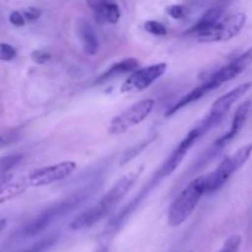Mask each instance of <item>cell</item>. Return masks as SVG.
I'll return each mask as SVG.
<instances>
[{"label":"cell","mask_w":252,"mask_h":252,"mask_svg":"<svg viewBox=\"0 0 252 252\" xmlns=\"http://www.w3.org/2000/svg\"><path fill=\"white\" fill-rule=\"evenodd\" d=\"M207 192L206 176L198 177L187 185L186 189L172 202L169 209V225L179 226L189 218L199 199Z\"/></svg>","instance_id":"2"},{"label":"cell","mask_w":252,"mask_h":252,"mask_svg":"<svg viewBox=\"0 0 252 252\" xmlns=\"http://www.w3.org/2000/svg\"><path fill=\"white\" fill-rule=\"evenodd\" d=\"M106 2H108V0H88V5L91 7V10H94V12L97 11Z\"/></svg>","instance_id":"29"},{"label":"cell","mask_w":252,"mask_h":252,"mask_svg":"<svg viewBox=\"0 0 252 252\" xmlns=\"http://www.w3.org/2000/svg\"><path fill=\"white\" fill-rule=\"evenodd\" d=\"M221 12H223V10H221L220 7H212V9H209L208 11L202 16V19L199 20L193 27H191L186 33L197 36V34H199L201 32L206 31V30H208L209 27H212L213 25H216L217 22L219 21V17H220Z\"/></svg>","instance_id":"16"},{"label":"cell","mask_w":252,"mask_h":252,"mask_svg":"<svg viewBox=\"0 0 252 252\" xmlns=\"http://www.w3.org/2000/svg\"><path fill=\"white\" fill-rule=\"evenodd\" d=\"M95 16L100 24H117L121 17L120 7L115 2L108 1L95 11Z\"/></svg>","instance_id":"17"},{"label":"cell","mask_w":252,"mask_h":252,"mask_svg":"<svg viewBox=\"0 0 252 252\" xmlns=\"http://www.w3.org/2000/svg\"><path fill=\"white\" fill-rule=\"evenodd\" d=\"M216 89H217V86L214 85V84L212 83L209 79H207L203 84H201V85L197 86L196 89H193L192 91H189V94H186L185 96H182V97L180 98L176 103H175V105H172L171 107L166 111L165 116H166V117H171V116H174L175 113L179 112L181 108L186 107V106H189V103L199 100V98L203 97L206 94L211 93L212 90H216Z\"/></svg>","instance_id":"12"},{"label":"cell","mask_w":252,"mask_h":252,"mask_svg":"<svg viewBox=\"0 0 252 252\" xmlns=\"http://www.w3.org/2000/svg\"><path fill=\"white\" fill-rule=\"evenodd\" d=\"M251 88L252 83H244L241 84V85H239L238 88L233 89L231 91L226 93L225 95L220 96L218 100L214 101L213 105H212L211 111H209V113L207 115V117L197 126L198 129L201 130L202 135L208 133L209 130L213 129L214 127H217V126L223 121V118L225 117L226 113L229 112L231 106H233L239 98H241L244 95H246Z\"/></svg>","instance_id":"4"},{"label":"cell","mask_w":252,"mask_h":252,"mask_svg":"<svg viewBox=\"0 0 252 252\" xmlns=\"http://www.w3.org/2000/svg\"><path fill=\"white\" fill-rule=\"evenodd\" d=\"M250 108H251V101H245V102L241 103V105L239 106L235 115H234L230 130H229L226 134H224L223 137L217 139V142L214 143V149H216V152L225 147V145L228 144L231 139H234V138L239 134V132L243 129V127L246 123V120H248V115L249 112H250Z\"/></svg>","instance_id":"11"},{"label":"cell","mask_w":252,"mask_h":252,"mask_svg":"<svg viewBox=\"0 0 252 252\" xmlns=\"http://www.w3.org/2000/svg\"><path fill=\"white\" fill-rule=\"evenodd\" d=\"M11 180V175L10 174H1L0 175V186H4V185L9 184V181Z\"/></svg>","instance_id":"30"},{"label":"cell","mask_w":252,"mask_h":252,"mask_svg":"<svg viewBox=\"0 0 252 252\" xmlns=\"http://www.w3.org/2000/svg\"><path fill=\"white\" fill-rule=\"evenodd\" d=\"M252 155V143L243 145L240 149L236 150L231 157L223 160L218 169L214 170L206 176V189L207 192H213L220 189L226 181L231 177L234 172L240 170L246 162L249 161Z\"/></svg>","instance_id":"3"},{"label":"cell","mask_w":252,"mask_h":252,"mask_svg":"<svg viewBox=\"0 0 252 252\" xmlns=\"http://www.w3.org/2000/svg\"><path fill=\"white\" fill-rule=\"evenodd\" d=\"M76 164L74 161H63L59 164H54L52 166L42 167L32 171L27 176L26 182L29 186L39 187L47 186L53 182L65 180L75 171Z\"/></svg>","instance_id":"7"},{"label":"cell","mask_w":252,"mask_h":252,"mask_svg":"<svg viewBox=\"0 0 252 252\" xmlns=\"http://www.w3.org/2000/svg\"><path fill=\"white\" fill-rule=\"evenodd\" d=\"M31 58L34 63L37 64H46L47 62L51 61V54L46 51H42V49H37L31 53Z\"/></svg>","instance_id":"25"},{"label":"cell","mask_w":252,"mask_h":252,"mask_svg":"<svg viewBox=\"0 0 252 252\" xmlns=\"http://www.w3.org/2000/svg\"><path fill=\"white\" fill-rule=\"evenodd\" d=\"M154 105L155 101L153 98H145V100L138 101L137 103L132 105L129 108L123 111L122 113L116 116L111 121L108 132L115 135L127 132L128 129L143 122L150 115V112L154 108Z\"/></svg>","instance_id":"5"},{"label":"cell","mask_w":252,"mask_h":252,"mask_svg":"<svg viewBox=\"0 0 252 252\" xmlns=\"http://www.w3.org/2000/svg\"><path fill=\"white\" fill-rule=\"evenodd\" d=\"M91 193H93V191L90 189H80V191L70 194L68 198L48 207L36 219H33L31 223L25 226L24 230H22V236H25V238H32V236H36L38 234H41L52 223H54L57 219L63 218L64 216H66V214L71 213L76 208H79L86 199L90 198Z\"/></svg>","instance_id":"1"},{"label":"cell","mask_w":252,"mask_h":252,"mask_svg":"<svg viewBox=\"0 0 252 252\" xmlns=\"http://www.w3.org/2000/svg\"><path fill=\"white\" fill-rule=\"evenodd\" d=\"M241 246V236L233 235L224 243L223 248L219 250V252H239Z\"/></svg>","instance_id":"22"},{"label":"cell","mask_w":252,"mask_h":252,"mask_svg":"<svg viewBox=\"0 0 252 252\" xmlns=\"http://www.w3.org/2000/svg\"><path fill=\"white\" fill-rule=\"evenodd\" d=\"M144 30L155 36H165L167 33L166 27L158 21H147L144 24Z\"/></svg>","instance_id":"23"},{"label":"cell","mask_w":252,"mask_h":252,"mask_svg":"<svg viewBox=\"0 0 252 252\" xmlns=\"http://www.w3.org/2000/svg\"><path fill=\"white\" fill-rule=\"evenodd\" d=\"M16 57V49L9 43H0V61L9 62Z\"/></svg>","instance_id":"24"},{"label":"cell","mask_w":252,"mask_h":252,"mask_svg":"<svg viewBox=\"0 0 252 252\" xmlns=\"http://www.w3.org/2000/svg\"><path fill=\"white\" fill-rule=\"evenodd\" d=\"M27 187H29V185H27L26 180L0 186V204L5 203L7 201H11L15 197L20 196L22 192L26 191Z\"/></svg>","instance_id":"18"},{"label":"cell","mask_w":252,"mask_h":252,"mask_svg":"<svg viewBox=\"0 0 252 252\" xmlns=\"http://www.w3.org/2000/svg\"><path fill=\"white\" fill-rule=\"evenodd\" d=\"M9 20H10V22L14 25V26L21 27V26H24V25H25V20H26V19H25V16L21 14V12L12 11L11 14H10Z\"/></svg>","instance_id":"28"},{"label":"cell","mask_w":252,"mask_h":252,"mask_svg":"<svg viewBox=\"0 0 252 252\" xmlns=\"http://www.w3.org/2000/svg\"><path fill=\"white\" fill-rule=\"evenodd\" d=\"M252 64V46L246 52H244L240 57L231 62L224 68L219 69L218 71L211 76V80L216 84L217 86H220L221 84L228 83V81L233 80L236 76L240 75L243 71H245Z\"/></svg>","instance_id":"9"},{"label":"cell","mask_w":252,"mask_h":252,"mask_svg":"<svg viewBox=\"0 0 252 252\" xmlns=\"http://www.w3.org/2000/svg\"><path fill=\"white\" fill-rule=\"evenodd\" d=\"M78 34L81 43H83L85 53L89 54V56H95L98 52V48H100V43H98V38L94 29L85 20H79Z\"/></svg>","instance_id":"14"},{"label":"cell","mask_w":252,"mask_h":252,"mask_svg":"<svg viewBox=\"0 0 252 252\" xmlns=\"http://www.w3.org/2000/svg\"><path fill=\"white\" fill-rule=\"evenodd\" d=\"M138 175H139V172H137V174L134 172V174H129L127 175V176L118 180V181L113 185L112 189L100 199L98 204L111 213L112 209L117 206L118 202L129 192L130 189H132L134 182L137 181Z\"/></svg>","instance_id":"10"},{"label":"cell","mask_w":252,"mask_h":252,"mask_svg":"<svg viewBox=\"0 0 252 252\" xmlns=\"http://www.w3.org/2000/svg\"><path fill=\"white\" fill-rule=\"evenodd\" d=\"M6 226V219H0V231L4 230Z\"/></svg>","instance_id":"31"},{"label":"cell","mask_w":252,"mask_h":252,"mask_svg":"<svg viewBox=\"0 0 252 252\" xmlns=\"http://www.w3.org/2000/svg\"><path fill=\"white\" fill-rule=\"evenodd\" d=\"M166 12L172 19L181 20L185 17V9L181 5H171V6L166 7Z\"/></svg>","instance_id":"26"},{"label":"cell","mask_w":252,"mask_h":252,"mask_svg":"<svg viewBox=\"0 0 252 252\" xmlns=\"http://www.w3.org/2000/svg\"><path fill=\"white\" fill-rule=\"evenodd\" d=\"M2 143H4V140H2V138L0 137V144H2Z\"/></svg>","instance_id":"32"},{"label":"cell","mask_w":252,"mask_h":252,"mask_svg":"<svg viewBox=\"0 0 252 252\" xmlns=\"http://www.w3.org/2000/svg\"><path fill=\"white\" fill-rule=\"evenodd\" d=\"M246 22V15L244 12H236L230 15L223 21H218L206 31L197 34V39L203 43L211 42H224L234 38L243 30Z\"/></svg>","instance_id":"6"},{"label":"cell","mask_w":252,"mask_h":252,"mask_svg":"<svg viewBox=\"0 0 252 252\" xmlns=\"http://www.w3.org/2000/svg\"><path fill=\"white\" fill-rule=\"evenodd\" d=\"M56 241H57L56 236H49V238L43 239V240L33 244V245L30 246V248L25 249V250L21 252H46L47 250H49L54 244H56Z\"/></svg>","instance_id":"20"},{"label":"cell","mask_w":252,"mask_h":252,"mask_svg":"<svg viewBox=\"0 0 252 252\" xmlns=\"http://www.w3.org/2000/svg\"><path fill=\"white\" fill-rule=\"evenodd\" d=\"M154 138H155V135H153V137L148 138V139L143 140V142L139 143V144L133 145V147L130 148V149H128L127 152H126L125 154H123L122 159H121V165L127 164V162H129L130 160L134 159L135 157H138V155H139L140 153H142L143 150H144L145 148H147L148 145H149L150 143H152L153 140H154Z\"/></svg>","instance_id":"19"},{"label":"cell","mask_w":252,"mask_h":252,"mask_svg":"<svg viewBox=\"0 0 252 252\" xmlns=\"http://www.w3.org/2000/svg\"><path fill=\"white\" fill-rule=\"evenodd\" d=\"M21 160H22V155H19V154L1 158V159H0V175L9 171V170L12 169L15 165L19 164Z\"/></svg>","instance_id":"21"},{"label":"cell","mask_w":252,"mask_h":252,"mask_svg":"<svg viewBox=\"0 0 252 252\" xmlns=\"http://www.w3.org/2000/svg\"><path fill=\"white\" fill-rule=\"evenodd\" d=\"M108 213H110V212L106 211L105 208H102L100 204H97V206L86 209L85 212H83V213H80L79 216H76L75 218L71 220L70 229L71 230H83V229L90 228L94 224H96L97 221L102 220L105 217H107Z\"/></svg>","instance_id":"13"},{"label":"cell","mask_w":252,"mask_h":252,"mask_svg":"<svg viewBox=\"0 0 252 252\" xmlns=\"http://www.w3.org/2000/svg\"><path fill=\"white\" fill-rule=\"evenodd\" d=\"M140 63L139 61H137L135 58H127L123 59V61L118 62V63L111 65L107 70L103 74H101L97 79H96L95 84H101L105 83V81L110 80V79L115 78V76L120 75V74H126V73H132V71L138 70Z\"/></svg>","instance_id":"15"},{"label":"cell","mask_w":252,"mask_h":252,"mask_svg":"<svg viewBox=\"0 0 252 252\" xmlns=\"http://www.w3.org/2000/svg\"><path fill=\"white\" fill-rule=\"evenodd\" d=\"M166 66L167 65L165 63H158L133 71L130 76H128L127 80L122 84L121 91L122 93H135L137 91L138 93V91L145 90L166 71Z\"/></svg>","instance_id":"8"},{"label":"cell","mask_w":252,"mask_h":252,"mask_svg":"<svg viewBox=\"0 0 252 252\" xmlns=\"http://www.w3.org/2000/svg\"><path fill=\"white\" fill-rule=\"evenodd\" d=\"M25 19L29 20V21H34V20L38 19L41 16V10L37 9V7H27V9L24 10Z\"/></svg>","instance_id":"27"}]
</instances>
